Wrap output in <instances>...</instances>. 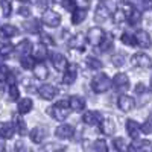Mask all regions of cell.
Segmentation results:
<instances>
[{
  "instance_id": "obj_53",
  "label": "cell",
  "mask_w": 152,
  "mask_h": 152,
  "mask_svg": "<svg viewBox=\"0 0 152 152\" xmlns=\"http://www.w3.org/2000/svg\"><path fill=\"white\" fill-rule=\"evenodd\" d=\"M125 2H126V5H131V6H132V5L137 3V0H125Z\"/></svg>"
},
{
  "instance_id": "obj_14",
  "label": "cell",
  "mask_w": 152,
  "mask_h": 152,
  "mask_svg": "<svg viewBox=\"0 0 152 152\" xmlns=\"http://www.w3.org/2000/svg\"><path fill=\"white\" fill-rule=\"evenodd\" d=\"M82 122L88 126H94V125H99L102 122V117H100V114L97 111H87L82 116Z\"/></svg>"
},
{
  "instance_id": "obj_39",
  "label": "cell",
  "mask_w": 152,
  "mask_h": 152,
  "mask_svg": "<svg viewBox=\"0 0 152 152\" xmlns=\"http://www.w3.org/2000/svg\"><path fill=\"white\" fill-rule=\"evenodd\" d=\"M18 94H20V91H18L17 84H9V88H8V97H9V100H17Z\"/></svg>"
},
{
  "instance_id": "obj_54",
  "label": "cell",
  "mask_w": 152,
  "mask_h": 152,
  "mask_svg": "<svg viewBox=\"0 0 152 152\" xmlns=\"http://www.w3.org/2000/svg\"><path fill=\"white\" fill-rule=\"evenodd\" d=\"M53 2H55V3H61V5H62V3L66 2V0H53Z\"/></svg>"
},
{
  "instance_id": "obj_42",
  "label": "cell",
  "mask_w": 152,
  "mask_h": 152,
  "mask_svg": "<svg viewBox=\"0 0 152 152\" xmlns=\"http://www.w3.org/2000/svg\"><path fill=\"white\" fill-rule=\"evenodd\" d=\"M40 38H41V43H43V44H46V46H55V40H53V38L50 37L49 34L43 32V34L40 35Z\"/></svg>"
},
{
  "instance_id": "obj_33",
  "label": "cell",
  "mask_w": 152,
  "mask_h": 152,
  "mask_svg": "<svg viewBox=\"0 0 152 152\" xmlns=\"http://www.w3.org/2000/svg\"><path fill=\"white\" fill-rule=\"evenodd\" d=\"M87 66L90 67L91 70H100L102 69V61L96 56H87Z\"/></svg>"
},
{
  "instance_id": "obj_47",
  "label": "cell",
  "mask_w": 152,
  "mask_h": 152,
  "mask_svg": "<svg viewBox=\"0 0 152 152\" xmlns=\"http://www.w3.org/2000/svg\"><path fill=\"white\" fill-rule=\"evenodd\" d=\"M15 152H32L31 148H28L23 142H17L15 143Z\"/></svg>"
},
{
  "instance_id": "obj_5",
  "label": "cell",
  "mask_w": 152,
  "mask_h": 152,
  "mask_svg": "<svg viewBox=\"0 0 152 152\" xmlns=\"http://www.w3.org/2000/svg\"><path fill=\"white\" fill-rule=\"evenodd\" d=\"M38 94H40V97L44 99V100H52L58 94V88L52 84H43L38 88Z\"/></svg>"
},
{
  "instance_id": "obj_6",
  "label": "cell",
  "mask_w": 152,
  "mask_h": 152,
  "mask_svg": "<svg viewBox=\"0 0 152 152\" xmlns=\"http://www.w3.org/2000/svg\"><path fill=\"white\" fill-rule=\"evenodd\" d=\"M131 61H132L134 66L140 67V69H151V67H152V59H151V56L146 55V53H140V52L134 53Z\"/></svg>"
},
{
  "instance_id": "obj_44",
  "label": "cell",
  "mask_w": 152,
  "mask_h": 152,
  "mask_svg": "<svg viewBox=\"0 0 152 152\" xmlns=\"http://www.w3.org/2000/svg\"><path fill=\"white\" fill-rule=\"evenodd\" d=\"M104 5L107 6V9L111 12V14H114V12L117 11V3H116V0H105Z\"/></svg>"
},
{
  "instance_id": "obj_15",
  "label": "cell",
  "mask_w": 152,
  "mask_h": 152,
  "mask_svg": "<svg viewBox=\"0 0 152 152\" xmlns=\"http://www.w3.org/2000/svg\"><path fill=\"white\" fill-rule=\"evenodd\" d=\"M52 64L53 67L58 70V72H66V69L69 67V62H67V58L61 53H53L52 55Z\"/></svg>"
},
{
  "instance_id": "obj_21",
  "label": "cell",
  "mask_w": 152,
  "mask_h": 152,
  "mask_svg": "<svg viewBox=\"0 0 152 152\" xmlns=\"http://www.w3.org/2000/svg\"><path fill=\"white\" fill-rule=\"evenodd\" d=\"M32 108H34V102H32V99H29V97H23V99H20V100H18L17 110H18V113H20V114H28V113H31V111H32Z\"/></svg>"
},
{
  "instance_id": "obj_58",
  "label": "cell",
  "mask_w": 152,
  "mask_h": 152,
  "mask_svg": "<svg viewBox=\"0 0 152 152\" xmlns=\"http://www.w3.org/2000/svg\"><path fill=\"white\" fill-rule=\"evenodd\" d=\"M102 2H105V0H102Z\"/></svg>"
},
{
  "instance_id": "obj_18",
  "label": "cell",
  "mask_w": 152,
  "mask_h": 152,
  "mask_svg": "<svg viewBox=\"0 0 152 152\" xmlns=\"http://www.w3.org/2000/svg\"><path fill=\"white\" fill-rule=\"evenodd\" d=\"M32 72H34V76L38 81H44V79H47V76H49V69L43 64V62H37L35 67L32 69Z\"/></svg>"
},
{
  "instance_id": "obj_2",
  "label": "cell",
  "mask_w": 152,
  "mask_h": 152,
  "mask_svg": "<svg viewBox=\"0 0 152 152\" xmlns=\"http://www.w3.org/2000/svg\"><path fill=\"white\" fill-rule=\"evenodd\" d=\"M69 102L67 100H59V102H56L52 108H49V113H50V116H52L55 120H66L69 117V114H70V110H69Z\"/></svg>"
},
{
  "instance_id": "obj_57",
  "label": "cell",
  "mask_w": 152,
  "mask_h": 152,
  "mask_svg": "<svg viewBox=\"0 0 152 152\" xmlns=\"http://www.w3.org/2000/svg\"><path fill=\"white\" fill-rule=\"evenodd\" d=\"M151 90H152V78H151Z\"/></svg>"
},
{
  "instance_id": "obj_4",
  "label": "cell",
  "mask_w": 152,
  "mask_h": 152,
  "mask_svg": "<svg viewBox=\"0 0 152 152\" xmlns=\"http://www.w3.org/2000/svg\"><path fill=\"white\" fill-rule=\"evenodd\" d=\"M104 38H105V32L104 29H100V28H91L90 31H88L87 34V40L88 43H90L91 46H100V43L104 41Z\"/></svg>"
},
{
  "instance_id": "obj_20",
  "label": "cell",
  "mask_w": 152,
  "mask_h": 152,
  "mask_svg": "<svg viewBox=\"0 0 152 152\" xmlns=\"http://www.w3.org/2000/svg\"><path fill=\"white\" fill-rule=\"evenodd\" d=\"M85 40H87V37L84 34H76V35H73L70 40H69V46L72 49L82 50L84 49V44H85Z\"/></svg>"
},
{
  "instance_id": "obj_22",
  "label": "cell",
  "mask_w": 152,
  "mask_h": 152,
  "mask_svg": "<svg viewBox=\"0 0 152 152\" xmlns=\"http://www.w3.org/2000/svg\"><path fill=\"white\" fill-rule=\"evenodd\" d=\"M15 132V126H12L11 123L6 122H0V137H3L5 140L6 138H12Z\"/></svg>"
},
{
  "instance_id": "obj_27",
  "label": "cell",
  "mask_w": 152,
  "mask_h": 152,
  "mask_svg": "<svg viewBox=\"0 0 152 152\" xmlns=\"http://www.w3.org/2000/svg\"><path fill=\"white\" fill-rule=\"evenodd\" d=\"M85 17H87V9L78 8V9H75L72 12V23L73 24H81L85 20Z\"/></svg>"
},
{
  "instance_id": "obj_29",
  "label": "cell",
  "mask_w": 152,
  "mask_h": 152,
  "mask_svg": "<svg viewBox=\"0 0 152 152\" xmlns=\"http://www.w3.org/2000/svg\"><path fill=\"white\" fill-rule=\"evenodd\" d=\"M14 125H15V131L20 134V135H26L28 134V125L26 122L23 120V117H15L14 119Z\"/></svg>"
},
{
  "instance_id": "obj_26",
  "label": "cell",
  "mask_w": 152,
  "mask_h": 152,
  "mask_svg": "<svg viewBox=\"0 0 152 152\" xmlns=\"http://www.w3.org/2000/svg\"><path fill=\"white\" fill-rule=\"evenodd\" d=\"M23 28L26 32H31V34H38L40 32V21L35 20V18H31V20H26L23 23Z\"/></svg>"
},
{
  "instance_id": "obj_9",
  "label": "cell",
  "mask_w": 152,
  "mask_h": 152,
  "mask_svg": "<svg viewBox=\"0 0 152 152\" xmlns=\"http://www.w3.org/2000/svg\"><path fill=\"white\" fill-rule=\"evenodd\" d=\"M117 105H119V108H120L123 113H129V111H132L134 107H135V100H134V97H131V96H128V94H122V96L119 97V100H117Z\"/></svg>"
},
{
  "instance_id": "obj_17",
  "label": "cell",
  "mask_w": 152,
  "mask_h": 152,
  "mask_svg": "<svg viewBox=\"0 0 152 152\" xmlns=\"http://www.w3.org/2000/svg\"><path fill=\"white\" fill-rule=\"evenodd\" d=\"M69 107H70V110L79 113V111H82V110L85 108V99H84L82 96L75 94V96H72V97L69 99Z\"/></svg>"
},
{
  "instance_id": "obj_13",
  "label": "cell",
  "mask_w": 152,
  "mask_h": 152,
  "mask_svg": "<svg viewBox=\"0 0 152 152\" xmlns=\"http://www.w3.org/2000/svg\"><path fill=\"white\" fill-rule=\"evenodd\" d=\"M126 132L131 138H138V135L142 132V125L132 119H128L126 120Z\"/></svg>"
},
{
  "instance_id": "obj_3",
  "label": "cell",
  "mask_w": 152,
  "mask_h": 152,
  "mask_svg": "<svg viewBox=\"0 0 152 152\" xmlns=\"http://www.w3.org/2000/svg\"><path fill=\"white\" fill-rule=\"evenodd\" d=\"M41 21H43V24H46V26H49V28H58L61 24V15L58 14V12L52 11V9H46L43 12Z\"/></svg>"
},
{
  "instance_id": "obj_32",
  "label": "cell",
  "mask_w": 152,
  "mask_h": 152,
  "mask_svg": "<svg viewBox=\"0 0 152 152\" xmlns=\"http://www.w3.org/2000/svg\"><path fill=\"white\" fill-rule=\"evenodd\" d=\"M120 41L125 44V46H137L135 44V34H131V32H123L122 37H120Z\"/></svg>"
},
{
  "instance_id": "obj_16",
  "label": "cell",
  "mask_w": 152,
  "mask_h": 152,
  "mask_svg": "<svg viewBox=\"0 0 152 152\" xmlns=\"http://www.w3.org/2000/svg\"><path fill=\"white\" fill-rule=\"evenodd\" d=\"M114 131H116V122H114L111 117H105L100 122V132L105 135H113Z\"/></svg>"
},
{
  "instance_id": "obj_11",
  "label": "cell",
  "mask_w": 152,
  "mask_h": 152,
  "mask_svg": "<svg viewBox=\"0 0 152 152\" xmlns=\"http://www.w3.org/2000/svg\"><path fill=\"white\" fill-rule=\"evenodd\" d=\"M76 78H78V67H76L75 64H72L64 72V76H62V84H64V85H72V84H75Z\"/></svg>"
},
{
  "instance_id": "obj_25",
  "label": "cell",
  "mask_w": 152,
  "mask_h": 152,
  "mask_svg": "<svg viewBox=\"0 0 152 152\" xmlns=\"http://www.w3.org/2000/svg\"><path fill=\"white\" fill-rule=\"evenodd\" d=\"M126 20H128V23L131 24V26H137V24H140V21H142V12H140V9L132 8V11L126 15Z\"/></svg>"
},
{
  "instance_id": "obj_19",
  "label": "cell",
  "mask_w": 152,
  "mask_h": 152,
  "mask_svg": "<svg viewBox=\"0 0 152 152\" xmlns=\"http://www.w3.org/2000/svg\"><path fill=\"white\" fill-rule=\"evenodd\" d=\"M110 15H111V12L107 9L105 5H99V6L96 8V11H94V20H96L97 23L107 21V20L110 18Z\"/></svg>"
},
{
  "instance_id": "obj_56",
  "label": "cell",
  "mask_w": 152,
  "mask_h": 152,
  "mask_svg": "<svg viewBox=\"0 0 152 152\" xmlns=\"http://www.w3.org/2000/svg\"><path fill=\"white\" fill-rule=\"evenodd\" d=\"M18 2H23L24 3V2H28V0H18Z\"/></svg>"
},
{
  "instance_id": "obj_1",
  "label": "cell",
  "mask_w": 152,
  "mask_h": 152,
  "mask_svg": "<svg viewBox=\"0 0 152 152\" xmlns=\"http://www.w3.org/2000/svg\"><path fill=\"white\" fill-rule=\"evenodd\" d=\"M111 85H113V81L105 73H99L91 79V88L96 94H102V93L108 91L111 88Z\"/></svg>"
},
{
  "instance_id": "obj_34",
  "label": "cell",
  "mask_w": 152,
  "mask_h": 152,
  "mask_svg": "<svg viewBox=\"0 0 152 152\" xmlns=\"http://www.w3.org/2000/svg\"><path fill=\"white\" fill-rule=\"evenodd\" d=\"M14 52V46L8 41H2L0 43V56H9Z\"/></svg>"
},
{
  "instance_id": "obj_55",
  "label": "cell",
  "mask_w": 152,
  "mask_h": 152,
  "mask_svg": "<svg viewBox=\"0 0 152 152\" xmlns=\"http://www.w3.org/2000/svg\"><path fill=\"white\" fill-rule=\"evenodd\" d=\"M2 96H3V90L0 88V99H2Z\"/></svg>"
},
{
  "instance_id": "obj_52",
  "label": "cell",
  "mask_w": 152,
  "mask_h": 152,
  "mask_svg": "<svg viewBox=\"0 0 152 152\" xmlns=\"http://www.w3.org/2000/svg\"><path fill=\"white\" fill-rule=\"evenodd\" d=\"M6 151V143H5V138L0 137V152H5Z\"/></svg>"
},
{
  "instance_id": "obj_45",
  "label": "cell",
  "mask_w": 152,
  "mask_h": 152,
  "mask_svg": "<svg viewBox=\"0 0 152 152\" xmlns=\"http://www.w3.org/2000/svg\"><path fill=\"white\" fill-rule=\"evenodd\" d=\"M142 132H145V134H152V117H149V119L142 125Z\"/></svg>"
},
{
  "instance_id": "obj_12",
  "label": "cell",
  "mask_w": 152,
  "mask_h": 152,
  "mask_svg": "<svg viewBox=\"0 0 152 152\" xmlns=\"http://www.w3.org/2000/svg\"><path fill=\"white\" fill-rule=\"evenodd\" d=\"M55 135L58 138H64V140H67V138H72L75 135V128L72 125H67V123L59 125L58 128L55 129Z\"/></svg>"
},
{
  "instance_id": "obj_8",
  "label": "cell",
  "mask_w": 152,
  "mask_h": 152,
  "mask_svg": "<svg viewBox=\"0 0 152 152\" xmlns=\"http://www.w3.org/2000/svg\"><path fill=\"white\" fill-rule=\"evenodd\" d=\"M47 129L44 126H35V128L31 131V140L35 143V145H41L46 138H47Z\"/></svg>"
},
{
  "instance_id": "obj_35",
  "label": "cell",
  "mask_w": 152,
  "mask_h": 152,
  "mask_svg": "<svg viewBox=\"0 0 152 152\" xmlns=\"http://www.w3.org/2000/svg\"><path fill=\"white\" fill-rule=\"evenodd\" d=\"M46 55H47V46L43 44V43L38 44V46L35 47V50H34V56H35L37 59H44Z\"/></svg>"
},
{
  "instance_id": "obj_50",
  "label": "cell",
  "mask_w": 152,
  "mask_h": 152,
  "mask_svg": "<svg viewBox=\"0 0 152 152\" xmlns=\"http://www.w3.org/2000/svg\"><path fill=\"white\" fill-rule=\"evenodd\" d=\"M76 8H81V9H87L90 6V0H75Z\"/></svg>"
},
{
  "instance_id": "obj_10",
  "label": "cell",
  "mask_w": 152,
  "mask_h": 152,
  "mask_svg": "<svg viewBox=\"0 0 152 152\" xmlns=\"http://www.w3.org/2000/svg\"><path fill=\"white\" fill-rule=\"evenodd\" d=\"M113 84L120 91L128 90V88H129V78H128V75H126V73H117L116 76H114V79H113Z\"/></svg>"
},
{
  "instance_id": "obj_28",
  "label": "cell",
  "mask_w": 152,
  "mask_h": 152,
  "mask_svg": "<svg viewBox=\"0 0 152 152\" xmlns=\"http://www.w3.org/2000/svg\"><path fill=\"white\" fill-rule=\"evenodd\" d=\"M18 34V29L15 26H12V24H5V26L0 28V35L3 38H12Z\"/></svg>"
},
{
  "instance_id": "obj_36",
  "label": "cell",
  "mask_w": 152,
  "mask_h": 152,
  "mask_svg": "<svg viewBox=\"0 0 152 152\" xmlns=\"http://www.w3.org/2000/svg\"><path fill=\"white\" fill-rule=\"evenodd\" d=\"M67 148L64 146V145H59V143H55V142H52V143H47L46 146H44V151L46 152H64Z\"/></svg>"
},
{
  "instance_id": "obj_41",
  "label": "cell",
  "mask_w": 152,
  "mask_h": 152,
  "mask_svg": "<svg viewBox=\"0 0 152 152\" xmlns=\"http://www.w3.org/2000/svg\"><path fill=\"white\" fill-rule=\"evenodd\" d=\"M100 50H102V52H108V50L113 47V40H111V37H107L105 35V38H104V41L100 43Z\"/></svg>"
},
{
  "instance_id": "obj_31",
  "label": "cell",
  "mask_w": 152,
  "mask_h": 152,
  "mask_svg": "<svg viewBox=\"0 0 152 152\" xmlns=\"http://www.w3.org/2000/svg\"><path fill=\"white\" fill-rule=\"evenodd\" d=\"M113 146L117 152H126L128 151V142L125 140L123 137H116L113 140Z\"/></svg>"
},
{
  "instance_id": "obj_46",
  "label": "cell",
  "mask_w": 152,
  "mask_h": 152,
  "mask_svg": "<svg viewBox=\"0 0 152 152\" xmlns=\"http://www.w3.org/2000/svg\"><path fill=\"white\" fill-rule=\"evenodd\" d=\"M123 20H126V14H125V12L123 11H116V12H114V21H116V23H122Z\"/></svg>"
},
{
  "instance_id": "obj_37",
  "label": "cell",
  "mask_w": 152,
  "mask_h": 152,
  "mask_svg": "<svg viewBox=\"0 0 152 152\" xmlns=\"http://www.w3.org/2000/svg\"><path fill=\"white\" fill-rule=\"evenodd\" d=\"M93 149L96 152H108L107 142L102 140V138H97V140H94V143H93Z\"/></svg>"
},
{
  "instance_id": "obj_38",
  "label": "cell",
  "mask_w": 152,
  "mask_h": 152,
  "mask_svg": "<svg viewBox=\"0 0 152 152\" xmlns=\"http://www.w3.org/2000/svg\"><path fill=\"white\" fill-rule=\"evenodd\" d=\"M111 61H113V64L116 66V67H122V66L125 64V61H126V56H125L122 52H117V53L113 55Z\"/></svg>"
},
{
  "instance_id": "obj_7",
  "label": "cell",
  "mask_w": 152,
  "mask_h": 152,
  "mask_svg": "<svg viewBox=\"0 0 152 152\" xmlns=\"http://www.w3.org/2000/svg\"><path fill=\"white\" fill-rule=\"evenodd\" d=\"M135 44L142 49H149L152 46V38L146 31L140 29V31L135 32Z\"/></svg>"
},
{
  "instance_id": "obj_24",
  "label": "cell",
  "mask_w": 152,
  "mask_h": 152,
  "mask_svg": "<svg viewBox=\"0 0 152 152\" xmlns=\"http://www.w3.org/2000/svg\"><path fill=\"white\" fill-rule=\"evenodd\" d=\"M34 50V44L29 41V40H21L17 46V52L23 56H26V55H31V52Z\"/></svg>"
},
{
  "instance_id": "obj_49",
  "label": "cell",
  "mask_w": 152,
  "mask_h": 152,
  "mask_svg": "<svg viewBox=\"0 0 152 152\" xmlns=\"http://www.w3.org/2000/svg\"><path fill=\"white\" fill-rule=\"evenodd\" d=\"M62 6H64V9L66 11H75V8H76V3H75V0H66L64 3H62Z\"/></svg>"
},
{
  "instance_id": "obj_30",
  "label": "cell",
  "mask_w": 152,
  "mask_h": 152,
  "mask_svg": "<svg viewBox=\"0 0 152 152\" xmlns=\"http://www.w3.org/2000/svg\"><path fill=\"white\" fill-rule=\"evenodd\" d=\"M35 56H31V55H26V56H21V59H20V66L24 69V70H31V69H34L35 67Z\"/></svg>"
},
{
  "instance_id": "obj_40",
  "label": "cell",
  "mask_w": 152,
  "mask_h": 152,
  "mask_svg": "<svg viewBox=\"0 0 152 152\" xmlns=\"http://www.w3.org/2000/svg\"><path fill=\"white\" fill-rule=\"evenodd\" d=\"M0 8H2V12L5 17H9L11 12H12V5H11V0H0Z\"/></svg>"
},
{
  "instance_id": "obj_23",
  "label": "cell",
  "mask_w": 152,
  "mask_h": 152,
  "mask_svg": "<svg viewBox=\"0 0 152 152\" xmlns=\"http://www.w3.org/2000/svg\"><path fill=\"white\" fill-rule=\"evenodd\" d=\"M132 149H135V152H152V142L135 140V143H132Z\"/></svg>"
},
{
  "instance_id": "obj_48",
  "label": "cell",
  "mask_w": 152,
  "mask_h": 152,
  "mask_svg": "<svg viewBox=\"0 0 152 152\" xmlns=\"http://www.w3.org/2000/svg\"><path fill=\"white\" fill-rule=\"evenodd\" d=\"M18 15H21V17H31V8L29 6H20L18 8Z\"/></svg>"
},
{
  "instance_id": "obj_51",
  "label": "cell",
  "mask_w": 152,
  "mask_h": 152,
  "mask_svg": "<svg viewBox=\"0 0 152 152\" xmlns=\"http://www.w3.org/2000/svg\"><path fill=\"white\" fill-rule=\"evenodd\" d=\"M135 93L138 94V96H142V94H146V87L142 84V82H138L137 85H135Z\"/></svg>"
},
{
  "instance_id": "obj_43",
  "label": "cell",
  "mask_w": 152,
  "mask_h": 152,
  "mask_svg": "<svg viewBox=\"0 0 152 152\" xmlns=\"http://www.w3.org/2000/svg\"><path fill=\"white\" fill-rule=\"evenodd\" d=\"M9 67H6V66H2L0 67V82H5V81H8V78H9Z\"/></svg>"
}]
</instances>
